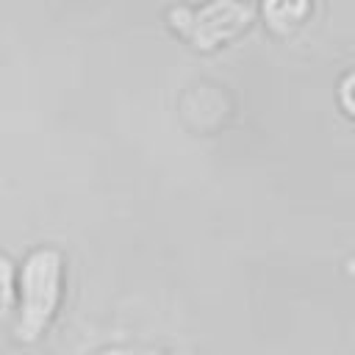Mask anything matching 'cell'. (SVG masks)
Here are the masks:
<instances>
[{
    "instance_id": "6da1fadb",
    "label": "cell",
    "mask_w": 355,
    "mask_h": 355,
    "mask_svg": "<svg viewBox=\"0 0 355 355\" xmlns=\"http://www.w3.org/2000/svg\"><path fill=\"white\" fill-rule=\"evenodd\" d=\"M58 288H61V258L53 250H39L25 266L22 277V338H33L50 319L55 302H58Z\"/></svg>"
},
{
    "instance_id": "7a4b0ae2",
    "label": "cell",
    "mask_w": 355,
    "mask_h": 355,
    "mask_svg": "<svg viewBox=\"0 0 355 355\" xmlns=\"http://www.w3.org/2000/svg\"><path fill=\"white\" fill-rule=\"evenodd\" d=\"M11 305V269L6 261H0V313H6Z\"/></svg>"
}]
</instances>
